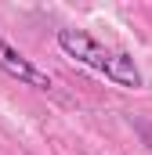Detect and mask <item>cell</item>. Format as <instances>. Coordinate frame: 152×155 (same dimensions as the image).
Returning a JSON list of instances; mask_svg holds the SVG:
<instances>
[{
  "instance_id": "1",
  "label": "cell",
  "mask_w": 152,
  "mask_h": 155,
  "mask_svg": "<svg viewBox=\"0 0 152 155\" xmlns=\"http://www.w3.org/2000/svg\"><path fill=\"white\" fill-rule=\"evenodd\" d=\"M58 47L69 58L83 61L87 69H94V72H102L105 79H112L116 87H127V90H138L141 87V69L134 65V58L127 51L102 47L87 29H58Z\"/></svg>"
},
{
  "instance_id": "2",
  "label": "cell",
  "mask_w": 152,
  "mask_h": 155,
  "mask_svg": "<svg viewBox=\"0 0 152 155\" xmlns=\"http://www.w3.org/2000/svg\"><path fill=\"white\" fill-rule=\"evenodd\" d=\"M0 69H4L11 79H18V83L33 87V90H54V79L47 76V72H40L36 65H33L22 51H15L4 36H0Z\"/></svg>"
},
{
  "instance_id": "3",
  "label": "cell",
  "mask_w": 152,
  "mask_h": 155,
  "mask_svg": "<svg viewBox=\"0 0 152 155\" xmlns=\"http://www.w3.org/2000/svg\"><path fill=\"white\" fill-rule=\"evenodd\" d=\"M138 134L145 137V144H149V152H152V123H138Z\"/></svg>"
}]
</instances>
